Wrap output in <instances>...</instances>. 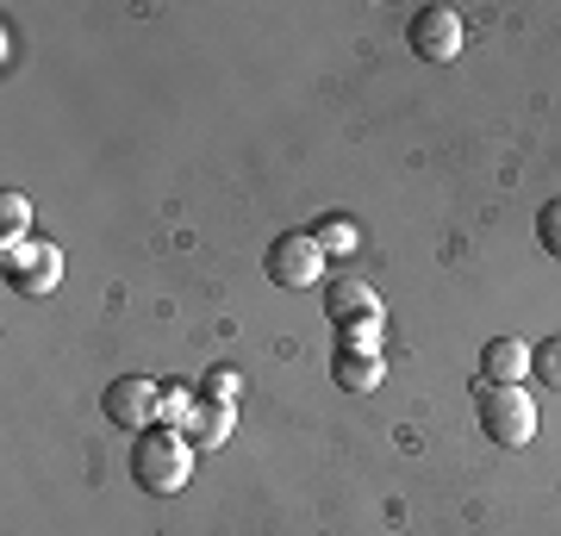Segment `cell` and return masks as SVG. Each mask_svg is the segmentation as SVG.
<instances>
[{
  "label": "cell",
  "instance_id": "obj_3",
  "mask_svg": "<svg viewBox=\"0 0 561 536\" xmlns=\"http://www.w3.org/2000/svg\"><path fill=\"white\" fill-rule=\"evenodd\" d=\"M262 269H268V281H275V287L306 294V287H319V281H324V250H319V238H312V231H280V238L268 243Z\"/></svg>",
  "mask_w": 561,
  "mask_h": 536
},
{
  "label": "cell",
  "instance_id": "obj_14",
  "mask_svg": "<svg viewBox=\"0 0 561 536\" xmlns=\"http://www.w3.org/2000/svg\"><path fill=\"white\" fill-rule=\"evenodd\" d=\"M238 394H243V375H238V368H206V380H201V399H219V406H238Z\"/></svg>",
  "mask_w": 561,
  "mask_h": 536
},
{
  "label": "cell",
  "instance_id": "obj_7",
  "mask_svg": "<svg viewBox=\"0 0 561 536\" xmlns=\"http://www.w3.org/2000/svg\"><path fill=\"white\" fill-rule=\"evenodd\" d=\"M524 375H530V343L524 338H493L481 350V380H493V387H524Z\"/></svg>",
  "mask_w": 561,
  "mask_h": 536
},
{
  "label": "cell",
  "instance_id": "obj_11",
  "mask_svg": "<svg viewBox=\"0 0 561 536\" xmlns=\"http://www.w3.org/2000/svg\"><path fill=\"white\" fill-rule=\"evenodd\" d=\"M337 356H381V318H350V324H337Z\"/></svg>",
  "mask_w": 561,
  "mask_h": 536
},
{
  "label": "cell",
  "instance_id": "obj_16",
  "mask_svg": "<svg viewBox=\"0 0 561 536\" xmlns=\"http://www.w3.org/2000/svg\"><path fill=\"white\" fill-rule=\"evenodd\" d=\"M537 243L561 262V199H549V206L537 213Z\"/></svg>",
  "mask_w": 561,
  "mask_h": 536
},
{
  "label": "cell",
  "instance_id": "obj_13",
  "mask_svg": "<svg viewBox=\"0 0 561 536\" xmlns=\"http://www.w3.org/2000/svg\"><path fill=\"white\" fill-rule=\"evenodd\" d=\"M530 375H537L542 387H556V394H561V338H542L537 350H530Z\"/></svg>",
  "mask_w": 561,
  "mask_h": 536
},
{
  "label": "cell",
  "instance_id": "obj_10",
  "mask_svg": "<svg viewBox=\"0 0 561 536\" xmlns=\"http://www.w3.org/2000/svg\"><path fill=\"white\" fill-rule=\"evenodd\" d=\"M331 380L343 394H375L381 387V356H337L331 362Z\"/></svg>",
  "mask_w": 561,
  "mask_h": 536
},
{
  "label": "cell",
  "instance_id": "obj_1",
  "mask_svg": "<svg viewBox=\"0 0 561 536\" xmlns=\"http://www.w3.org/2000/svg\"><path fill=\"white\" fill-rule=\"evenodd\" d=\"M187 475H194V443L181 437V431H169V424H150V431H138L131 437V480H138L144 493H181L187 487Z\"/></svg>",
  "mask_w": 561,
  "mask_h": 536
},
{
  "label": "cell",
  "instance_id": "obj_4",
  "mask_svg": "<svg viewBox=\"0 0 561 536\" xmlns=\"http://www.w3.org/2000/svg\"><path fill=\"white\" fill-rule=\"evenodd\" d=\"M0 269H7V281H13L20 294L44 299V294L62 281V250H57L50 238H7V256H0Z\"/></svg>",
  "mask_w": 561,
  "mask_h": 536
},
{
  "label": "cell",
  "instance_id": "obj_6",
  "mask_svg": "<svg viewBox=\"0 0 561 536\" xmlns=\"http://www.w3.org/2000/svg\"><path fill=\"white\" fill-rule=\"evenodd\" d=\"M101 412L113 418L119 431H150V424H157V412H162V380H150V375L113 380V387H106V399H101Z\"/></svg>",
  "mask_w": 561,
  "mask_h": 536
},
{
  "label": "cell",
  "instance_id": "obj_8",
  "mask_svg": "<svg viewBox=\"0 0 561 536\" xmlns=\"http://www.w3.org/2000/svg\"><path fill=\"white\" fill-rule=\"evenodd\" d=\"M231 424H238V412H231V406H219V399H194V406H187V418H181V437L201 443V449H219V443L231 437Z\"/></svg>",
  "mask_w": 561,
  "mask_h": 536
},
{
  "label": "cell",
  "instance_id": "obj_12",
  "mask_svg": "<svg viewBox=\"0 0 561 536\" xmlns=\"http://www.w3.org/2000/svg\"><path fill=\"white\" fill-rule=\"evenodd\" d=\"M312 238H319V250H324V256H356L362 231H356L350 219H324L319 231H312Z\"/></svg>",
  "mask_w": 561,
  "mask_h": 536
},
{
  "label": "cell",
  "instance_id": "obj_5",
  "mask_svg": "<svg viewBox=\"0 0 561 536\" xmlns=\"http://www.w3.org/2000/svg\"><path fill=\"white\" fill-rule=\"evenodd\" d=\"M405 38H412V50L424 62H456L461 44H468V25H461L456 7H419L412 25H405Z\"/></svg>",
  "mask_w": 561,
  "mask_h": 536
},
{
  "label": "cell",
  "instance_id": "obj_15",
  "mask_svg": "<svg viewBox=\"0 0 561 536\" xmlns=\"http://www.w3.org/2000/svg\"><path fill=\"white\" fill-rule=\"evenodd\" d=\"M0 225H7V238H25V231H32V199L7 194V199H0Z\"/></svg>",
  "mask_w": 561,
  "mask_h": 536
},
{
  "label": "cell",
  "instance_id": "obj_2",
  "mask_svg": "<svg viewBox=\"0 0 561 536\" xmlns=\"http://www.w3.org/2000/svg\"><path fill=\"white\" fill-rule=\"evenodd\" d=\"M481 431L500 449H524V443L537 437V399H530V387H493V380H481Z\"/></svg>",
  "mask_w": 561,
  "mask_h": 536
},
{
  "label": "cell",
  "instance_id": "obj_9",
  "mask_svg": "<svg viewBox=\"0 0 561 536\" xmlns=\"http://www.w3.org/2000/svg\"><path fill=\"white\" fill-rule=\"evenodd\" d=\"M324 312L331 324H350V318H381V294L368 281H331L324 287Z\"/></svg>",
  "mask_w": 561,
  "mask_h": 536
}]
</instances>
